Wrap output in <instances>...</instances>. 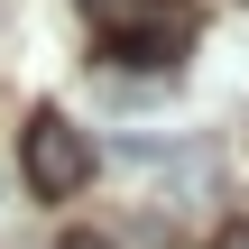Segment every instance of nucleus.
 I'll use <instances>...</instances> for the list:
<instances>
[{
    "label": "nucleus",
    "instance_id": "nucleus-1",
    "mask_svg": "<svg viewBox=\"0 0 249 249\" xmlns=\"http://www.w3.org/2000/svg\"><path fill=\"white\" fill-rule=\"evenodd\" d=\"M83 18L120 65H176L194 46V0H83Z\"/></svg>",
    "mask_w": 249,
    "mask_h": 249
},
{
    "label": "nucleus",
    "instance_id": "nucleus-4",
    "mask_svg": "<svg viewBox=\"0 0 249 249\" xmlns=\"http://www.w3.org/2000/svg\"><path fill=\"white\" fill-rule=\"evenodd\" d=\"M213 249H249V222H231V231H222V240H213Z\"/></svg>",
    "mask_w": 249,
    "mask_h": 249
},
{
    "label": "nucleus",
    "instance_id": "nucleus-3",
    "mask_svg": "<svg viewBox=\"0 0 249 249\" xmlns=\"http://www.w3.org/2000/svg\"><path fill=\"white\" fill-rule=\"evenodd\" d=\"M55 249H111V240H92V231H65V240H55Z\"/></svg>",
    "mask_w": 249,
    "mask_h": 249
},
{
    "label": "nucleus",
    "instance_id": "nucleus-2",
    "mask_svg": "<svg viewBox=\"0 0 249 249\" xmlns=\"http://www.w3.org/2000/svg\"><path fill=\"white\" fill-rule=\"evenodd\" d=\"M18 166H28V185H37L46 203H65V194H83L92 148H83V129H74L65 111H37V120L18 129Z\"/></svg>",
    "mask_w": 249,
    "mask_h": 249
}]
</instances>
